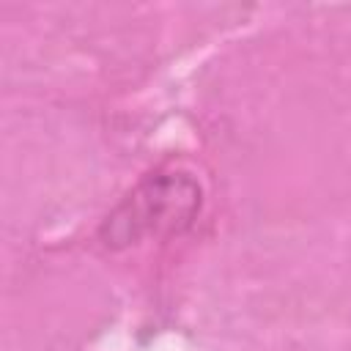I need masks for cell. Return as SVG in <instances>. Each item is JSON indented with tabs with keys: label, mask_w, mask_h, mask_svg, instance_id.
Segmentation results:
<instances>
[{
	"label": "cell",
	"mask_w": 351,
	"mask_h": 351,
	"mask_svg": "<svg viewBox=\"0 0 351 351\" xmlns=\"http://www.w3.org/2000/svg\"><path fill=\"white\" fill-rule=\"evenodd\" d=\"M200 206L203 186L189 170L156 167L143 176L107 214L99 228V239L110 250H123L148 239H173L195 225Z\"/></svg>",
	"instance_id": "1"
}]
</instances>
